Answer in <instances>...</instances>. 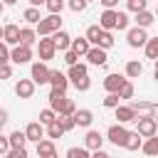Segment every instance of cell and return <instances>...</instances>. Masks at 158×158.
Here are the masks:
<instances>
[{"label":"cell","mask_w":158,"mask_h":158,"mask_svg":"<svg viewBox=\"0 0 158 158\" xmlns=\"http://www.w3.org/2000/svg\"><path fill=\"white\" fill-rule=\"evenodd\" d=\"M47 99H49V109H54L59 116H74V114H77V106H74L72 99H67V91L52 89Z\"/></svg>","instance_id":"6da1fadb"},{"label":"cell","mask_w":158,"mask_h":158,"mask_svg":"<svg viewBox=\"0 0 158 158\" xmlns=\"http://www.w3.org/2000/svg\"><path fill=\"white\" fill-rule=\"evenodd\" d=\"M35 30H37L40 37H49V35H54L57 30H62V15H47V17H42V20L35 25Z\"/></svg>","instance_id":"7a4b0ae2"},{"label":"cell","mask_w":158,"mask_h":158,"mask_svg":"<svg viewBox=\"0 0 158 158\" xmlns=\"http://www.w3.org/2000/svg\"><path fill=\"white\" fill-rule=\"evenodd\" d=\"M128 136H131V131H128L123 123H114V126H109V131H106V138H109L114 146H121V148H126Z\"/></svg>","instance_id":"3957f363"},{"label":"cell","mask_w":158,"mask_h":158,"mask_svg":"<svg viewBox=\"0 0 158 158\" xmlns=\"http://www.w3.org/2000/svg\"><path fill=\"white\" fill-rule=\"evenodd\" d=\"M151 37H148V32H146V27H131L128 32H126V42H128V47H146V42H148Z\"/></svg>","instance_id":"277c9868"},{"label":"cell","mask_w":158,"mask_h":158,"mask_svg":"<svg viewBox=\"0 0 158 158\" xmlns=\"http://www.w3.org/2000/svg\"><path fill=\"white\" fill-rule=\"evenodd\" d=\"M37 54H40L42 62L54 59V54H57V44H54V40H52V35H49V37H40V42H37Z\"/></svg>","instance_id":"5b68a950"},{"label":"cell","mask_w":158,"mask_h":158,"mask_svg":"<svg viewBox=\"0 0 158 158\" xmlns=\"http://www.w3.org/2000/svg\"><path fill=\"white\" fill-rule=\"evenodd\" d=\"M136 123H138L136 131H138L143 138H151V136L158 133V121H156V116H138Z\"/></svg>","instance_id":"8992f818"},{"label":"cell","mask_w":158,"mask_h":158,"mask_svg":"<svg viewBox=\"0 0 158 158\" xmlns=\"http://www.w3.org/2000/svg\"><path fill=\"white\" fill-rule=\"evenodd\" d=\"M49 74H52V69L40 59V62H35L32 64V69H30V77L35 79V84H49Z\"/></svg>","instance_id":"52a82bcc"},{"label":"cell","mask_w":158,"mask_h":158,"mask_svg":"<svg viewBox=\"0 0 158 158\" xmlns=\"http://www.w3.org/2000/svg\"><path fill=\"white\" fill-rule=\"evenodd\" d=\"M126 81H128V77H123V74H106L104 77V89H106V94H118Z\"/></svg>","instance_id":"ba28073f"},{"label":"cell","mask_w":158,"mask_h":158,"mask_svg":"<svg viewBox=\"0 0 158 158\" xmlns=\"http://www.w3.org/2000/svg\"><path fill=\"white\" fill-rule=\"evenodd\" d=\"M20 32H22V27H17V25H12V22H7V25L2 27V42H7L10 47H15V44H20Z\"/></svg>","instance_id":"9c48e42d"},{"label":"cell","mask_w":158,"mask_h":158,"mask_svg":"<svg viewBox=\"0 0 158 158\" xmlns=\"http://www.w3.org/2000/svg\"><path fill=\"white\" fill-rule=\"evenodd\" d=\"M32 59V47L30 44H15L12 47V62L15 64H27Z\"/></svg>","instance_id":"30bf717a"},{"label":"cell","mask_w":158,"mask_h":158,"mask_svg":"<svg viewBox=\"0 0 158 158\" xmlns=\"http://www.w3.org/2000/svg\"><path fill=\"white\" fill-rule=\"evenodd\" d=\"M86 59H89V64H94V67H106V62H109L104 47H91V49L86 52Z\"/></svg>","instance_id":"8fae6325"},{"label":"cell","mask_w":158,"mask_h":158,"mask_svg":"<svg viewBox=\"0 0 158 158\" xmlns=\"http://www.w3.org/2000/svg\"><path fill=\"white\" fill-rule=\"evenodd\" d=\"M15 94L20 96V99H32V94H35V79L30 77V79H20L17 84H15Z\"/></svg>","instance_id":"7c38bea8"},{"label":"cell","mask_w":158,"mask_h":158,"mask_svg":"<svg viewBox=\"0 0 158 158\" xmlns=\"http://www.w3.org/2000/svg\"><path fill=\"white\" fill-rule=\"evenodd\" d=\"M131 106L136 109V114L141 116H156V111H158V104L156 101H143V99H138V101H131Z\"/></svg>","instance_id":"4fadbf2b"},{"label":"cell","mask_w":158,"mask_h":158,"mask_svg":"<svg viewBox=\"0 0 158 158\" xmlns=\"http://www.w3.org/2000/svg\"><path fill=\"white\" fill-rule=\"evenodd\" d=\"M114 111H116L118 123H131V121H138V114H136V109H133L131 104H128V106H116Z\"/></svg>","instance_id":"5bb4252c"},{"label":"cell","mask_w":158,"mask_h":158,"mask_svg":"<svg viewBox=\"0 0 158 158\" xmlns=\"http://www.w3.org/2000/svg\"><path fill=\"white\" fill-rule=\"evenodd\" d=\"M25 133H27V141H42L44 138V123L42 121H30L27 123V128H25Z\"/></svg>","instance_id":"9a60e30c"},{"label":"cell","mask_w":158,"mask_h":158,"mask_svg":"<svg viewBox=\"0 0 158 158\" xmlns=\"http://www.w3.org/2000/svg\"><path fill=\"white\" fill-rule=\"evenodd\" d=\"M49 86H52V89H59V91H67V86H69V77L62 74L59 69H52V74H49Z\"/></svg>","instance_id":"2e32d148"},{"label":"cell","mask_w":158,"mask_h":158,"mask_svg":"<svg viewBox=\"0 0 158 158\" xmlns=\"http://www.w3.org/2000/svg\"><path fill=\"white\" fill-rule=\"evenodd\" d=\"M116 20H118V10H104L99 17V25L104 30H116Z\"/></svg>","instance_id":"e0dca14e"},{"label":"cell","mask_w":158,"mask_h":158,"mask_svg":"<svg viewBox=\"0 0 158 158\" xmlns=\"http://www.w3.org/2000/svg\"><path fill=\"white\" fill-rule=\"evenodd\" d=\"M52 40H54V44H57V49H59V52H67V49H72V37H69V32H64V30H57V32L52 35Z\"/></svg>","instance_id":"ac0fdd59"},{"label":"cell","mask_w":158,"mask_h":158,"mask_svg":"<svg viewBox=\"0 0 158 158\" xmlns=\"http://www.w3.org/2000/svg\"><path fill=\"white\" fill-rule=\"evenodd\" d=\"M101 143H104V136H101L99 131H86L84 146H86L89 151H99V148H101Z\"/></svg>","instance_id":"d6986e66"},{"label":"cell","mask_w":158,"mask_h":158,"mask_svg":"<svg viewBox=\"0 0 158 158\" xmlns=\"http://www.w3.org/2000/svg\"><path fill=\"white\" fill-rule=\"evenodd\" d=\"M91 47H94V44L86 40V35H84V37H77V40H72V49H74L79 57H86V52H89Z\"/></svg>","instance_id":"ffe728a7"},{"label":"cell","mask_w":158,"mask_h":158,"mask_svg":"<svg viewBox=\"0 0 158 158\" xmlns=\"http://www.w3.org/2000/svg\"><path fill=\"white\" fill-rule=\"evenodd\" d=\"M52 153H57V151H54V138H42V141H37V156H40V158H47V156H52Z\"/></svg>","instance_id":"44dd1931"},{"label":"cell","mask_w":158,"mask_h":158,"mask_svg":"<svg viewBox=\"0 0 158 158\" xmlns=\"http://www.w3.org/2000/svg\"><path fill=\"white\" fill-rule=\"evenodd\" d=\"M74 121H77V126L89 128V126H91V121H94V114H91L89 109H79V111L74 114Z\"/></svg>","instance_id":"7402d4cb"},{"label":"cell","mask_w":158,"mask_h":158,"mask_svg":"<svg viewBox=\"0 0 158 158\" xmlns=\"http://www.w3.org/2000/svg\"><path fill=\"white\" fill-rule=\"evenodd\" d=\"M141 74H143V64H141L138 59L126 62V77H128V79H138Z\"/></svg>","instance_id":"603a6c76"},{"label":"cell","mask_w":158,"mask_h":158,"mask_svg":"<svg viewBox=\"0 0 158 158\" xmlns=\"http://www.w3.org/2000/svg\"><path fill=\"white\" fill-rule=\"evenodd\" d=\"M153 22H156V12H148V10L136 12V25H138V27H148V25H153Z\"/></svg>","instance_id":"cb8c5ba5"},{"label":"cell","mask_w":158,"mask_h":158,"mask_svg":"<svg viewBox=\"0 0 158 158\" xmlns=\"http://www.w3.org/2000/svg\"><path fill=\"white\" fill-rule=\"evenodd\" d=\"M101 35H104V27H101V25H89V27H86V40H89L94 47L99 44Z\"/></svg>","instance_id":"d4e9b609"},{"label":"cell","mask_w":158,"mask_h":158,"mask_svg":"<svg viewBox=\"0 0 158 158\" xmlns=\"http://www.w3.org/2000/svg\"><path fill=\"white\" fill-rule=\"evenodd\" d=\"M37 37H40L37 30H32V27H22V32H20V44H30V47H32V42H40Z\"/></svg>","instance_id":"484cf974"},{"label":"cell","mask_w":158,"mask_h":158,"mask_svg":"<svg viewBox=\"0 0 158 158\" xmlns=\"http://www.w3.org/2000/svg\"><path fill=\"white\" fill-rule=\"evenodd\" d=\"M67 77L72 79V81H77V79H81V77H89V69H86V64H74V67H69V72H67Z\"/></svg>","instance_id":"4316f807"},{"label":"cell","mask_w":158,"mask_h":158,"mask_svg":"<svg viewBox=\"0 0 158 158\" xmlns=\"http://www.w3.org/2000/svg\"><path fill=\"white\" fill-rule=\"evenodd\" d=\"M22 20H25L27 25H37V22L42 20V15H40V7H32V5H30V7L22 12Z\"/></svg>","instance_id":"83f0119b"},{"label":"cell","mask_w":158,"mask_h":158,"mask_svg":"<svg viewBox=\"0 0 158 158\" xmlns=\"http://www.w3.org/2000/svg\"><path fill=\"white\" fill-rule=\"evenodd\" d=\"M7 138H10V146L12 148H25V143H27V133L25 131H12Z\"/></svg>","instance_id":"f1b7e54d"},{"label":"cell","mask_w":158,"mask_h":158,"mask_svg":"<svg viewBox=\"0 0 158 158\" xmlns=\"http://www.w3.org/2000/svg\"><path fill=\"white\" fill-rule=\"evenodd\" d=\"M138 148H143V136L138 131H131V136L126 141V151H138Z\"/></svg>","instance_id":"f546056e"},{"label":"cell","mask_w":158,"mask_h":158,"mask_svg":"<svg viewBox=\"0 0 158 158\" xmlns=\"http://www.w3.org/2000/svg\"><path fill=\"white\" fill-rule=\"evenodd\" d=\"M141 151H143L146 156H158V133H156V136H151V138H146Z\"/></svg>","instance_id":"4dcf8cb0"},{"label":"cell","mask_w":158,"mask_h":158,"mask_svg":"<svg viewBox=\"0 0 158 158\" xmlns=\"http://www.w3.org/2000/svg\"><path fill=\"white\" fill-rule=\"evenodd\" d=\"M143 52H146V57L148 59H158V37H151L148 42H146V47H143Z\"/></svg>","instance_id":"1f68e13d"},{"label":"cell","mask_w":158,"mask_h":158,"mask_svg":"<svg viewBox=\"0 0 158 158\" xmlns=\"http://www.w3.org/2000/svg\"><path fill=\"white\" fill-rule=\"evenodd\" d=\"M64 133H67V131H64V126L59 123V118H57L54 123H49V126H47V138H62Z\"/></svg>","instance_id":"d6a6232c"},{"label":"cell","mask_w":158,"mask_h":158,"mask_svg":"<svg viewBox=\"0 0 158 158\" xmlns=\"http://www.w3.org/2000/svg\"><path fill=\"white\" fill-rule=\"evenodd\" d=\"M67 158H91V153H89V148H86V146H84V148L72 146V148H67Z\"/></svg>","instance_id":"836d02e7"},{"label":"cell","mask_w":158,"mask_h":158,"mask_svg":"<svg viewBox=\"0 0 158 158\" xmlns=\"http://www.w3.org/2000/svg\"><path fill=\"white\" fill-rule=\"evenodd\" d=\"M59 118V114L54 111V109H44V111H40V121L44 123V126H49V123H54Z\"/></svg>","instance_id":"e575fe53"},{"label":"cell","mask_w":158,"mask_h":158,"mask_svg":"<svg viewBox=\"0 0 158 158\" xmlns=\"http://www.w3.org/2000/svg\"><path fill=\"white\" fill-rule=\"evenodd\" d=\"M64 5H67L64 0H47V5H44V7H47V12H49V15H59V12L64 10Z\"/></svg>","instance_id":"d590c367"},{"label":"cell","mask_w":158,"mask_h":158,"mask_svg":"<svg viewBox=\"0 0 158 158\" xmlns=\"http://www.w3.org/2000/svg\"><path fill=\"white\" fill-rule=\"evenodd\" d=\"M96 47H104V49H111V47H114V35H111V30H104V35H101V40H99Z\"/></svg>","instance_id":"8d00e7d4"},{"label":"cell","mask_w":158,"mask_h":158,"mask_svg":"<svg viewBox=\"0 0 158 158\" xmlns=\"http://www.w3.org/2000/svg\"><path fill=\"white\" fill-rule=\"evenodd\" d=\"M126 7H128L131 12H141V10L148 7V0H126Z\"/></svg>","instance_id":"74e56055"},{"label":"cell","mask_w":158,"mask_h":158,"mask_svg":"<svg viewBox=\"0 0 158 158\" xmlns=\"http://www.w3.org/2000/svg\"><path fill=\"white\" fill-rule=\"evenodd\" d=\"M118 101H121L118 94H106V96H104V106H106V109H116V106H121Z\"/></svg>","instance_id":"f35d334b"},{"label":"cell","mask_w":158,"mask_h":158,"mask_svg":"<svg viewBox=\"0 0 158 158\" xmlns=\"http://www.w3.org/2000/svg\"><path fill=\"white\" fill-rule=\"evenodd\" d=\"M72 84L77 86V91H89V89H91V79H89V77H81V79L72 81Z\"/></svg>","instance_id":"ab89813d"},{"label":"cell","mask_w":158,"mask_h":158,"mask_svg":"<svg viewBox=\"0 0 158 158\" xmlns=\"http://www.w3.org/2000/svg\"><path fill=\"white\" fill-rule=\"evenodd\" d=\"M133 94H136V89H133V84H131V81H126V84L121 86V91H118V96H121V99H133Z\"/></svg>","instance_id":"60d3db41"},{"label":"cell","mask_w":158,"mask_h":158,"mask_svg":"<svg viewBox=\"0 0 158 158\" xmlns=\"http://www.w3.org/2000/svg\"><path fill=\"white\" fill-rule=\"evenodd\" d=\"M86 2H89V0H67V5H69L72 12H81V10L86 7Z\"/></svg>","instance_id":"b9f144b4"},{"label":"cell","mask_w":158,"mask_h":158,"mask_svg":"<svg viewBox=\"0 0 158 158\" xmlns=\"http://www.w3.org/2000/svg\"><path fill=\"white\" fill-rule=\"evenodd\" d=\"M64 62H67L69 67H74V64H79V54H77L74 49H67V52H64Z\"/></svg>","instance_id":"7bdbcfd3"},{"label":"cell","mask_w":158,"mask_h":158,"mask_svg":"<svg viewBox=\"0 0 158 158\" xmlns=\"http://www.w3.org/2000/svg\"><path fill=\"white\" fill-rule=\"evenodd\" d=\"M59 123L64 126V131H72V128L77 126V121H74V116H59Z\"/></svg>","instance_id":"ee69618b"},{"label":"cell","mask_w":158,"mask_h":158,"mask_svg":"<svg viewBox=\"0 0 158 158\" xmlns=\"http://www.w3.org/2000/svg\"><path fill=\"white\" fill-rule=\"evenodd\" d=\"M5 158H27V148H10Z\"/></svg>","instance_id":"f6af8a7d"},{"label":"cell","mask_w":158,"mask_h":158,"mask_svg":"<svg viewBox=\"0 0 158 158\" xmlns=\"http://www.w3.org/2000/svg\"><path fill=\"white\" fill-rule=\"evenodd\" d=\"M128 27V15L126 12H118V20H116V30H126Z\"/></svg>","instance_id":"bcb514c9"},{"label":"cell","mask_w":158,"mask_h":158,"mask_svg":"<svg viewBox=\"0 0 158 158\" xmlns=\"http://www.w3.org/2000/svg\"><path fill=\"white\" fill-rule=\"evenodd\" d=\"M10 148H12V146H10V138H7V136H5V138H0V153H2V156H7V153H10Z\"/></svg>","instance_id":"7dc6e473"},{"label":"cell","mask_w":158,"mask_h":158,"mask_svg":"<svg viewBox=\"0 0 158 158\" xmlns=\"http://www.w3.org/2000/svg\"><path fill=\"white\" fill-rule=\"evenodd\" d=\"M0 77H2V79H10V77H12V67H10V62L0 67Z\"/></svg>","instance_id":"c3c4849f"},{"label":"cell","mask_w":158,"mask_h":158,"mask_svg":"<svg viewBox=\"0 0 158 158\" xmlns=\"http://www.w3.org/2000/svg\"><path fill=\"white\" fill-rule=\"evenodd\" d=\"M101 5H104V10H114L116 5H118V0H99Z\"/></svg>","instance_id":"681fc988"},{"label":"cell","mask_w":158,"mask_h":158,"mask_svg":"<svg viewBox=\"0 0 158 158\" xmlns=\"http://www.w3.org/2000/svg\"><path fill=\"white\" fill-rule=\"evenodd\" d=\"M91 158H111V156H109L106 151H101V148H99V151H91Z\"/></svg>","instance_id":"f907efd6"},{"label":"cell","mask_w":158,"mask_h":158,"mask_svg":"<svg viewBox=\"0 0 158 158\" xmlns=\"http://www.w3.org/2000/svg\"><path fill=\"white\" fill-rule=\"evenodd\" d=\"M32 7H40V5H47V0H30Z\"/></svg>","instance_id":"816d5d0a"},{"label":"cell","mask_w":158,"mask_h":158,"mask_svg":"<svg viewBox=\"0 0 158 158\" xmlns=\"http://www.w3.org/2000/svg\"><path fill=\"white\" fill-rule=\"evenodd\" d=\"M5 121H7V111L2 109V111H0V123H5Z\"/></svg>","instance_id":"f5cc1de1"},{"label":"cell","mask_w":158,"mask_h":158,"mask_svg":"<svg viewBox=\"0 0 158 158\" xmlns=\"http://www.w3.org/2000/svg\"><path fill=\"white\" fill-rule=\"evenodd\" d=\"M17 0H2V5H15Z\"/></svg>","instance_id":"db71d44e"},{"label":"cell","mask_w":158,"mask_h":158,"mask_svg":"<svg viewBox=\"0 0 158 158\" xmlns=\"http://www.w3.org/2000/svg\"><path fill=\"white\" fill-rule=\"evenodd\" d=\"M47 158H57V153H52V156H47Z\"/></svg>","instance_id":"11a10c76"},{"label":"cell","mask_w":158,"mask_h":158,"mask_svg":"<svg viewBox=\"0 0 158 158\" xmlns=\"http://www.w3.org/2000/svg\"><path fill=\"white\" fill-rule=\"evenodd\" d=\"M153 77H156V81H158V69H156V74H153Z\"/></svg>","instance_id":"9f6ffc18"},{"label":"cell","mask_w":158,"mask_h":158,"mask_svg":"<svg viewBox=\"0 0 158 158\" xmlns=\"http://www.w3.org/2000/svg\"><path fill=\"white\" fill-rule=\"evenodd\" d=\"M156 69H158V59H156Z\"/></svg>","instance_id":"6f0895ef"},{"label":"cell","mask_w":158,"mask_h":158,"mask_svg":"<svg viewBox=\"0 0 158 158\" xmlns=\"http://www.w3.org/2000/svg\"><path fill=\"white\" fill-rule=\"evenodd\" d=\"M156 17H158V7H156Z\"/></svg>","instance_id":"680465c9"},{"label":"cell","mask_w":158,"mask_h":158,"mask_svg":"<svg viewBox=\"0 0 158 158\" xmlns=\"http://www.w3.org/2000/svg\"><path fill=\"white\" fill-rule=\"evenodd\" d=\"M111 158H114V156H111Z\"/></svg>","instance_id":"91938a15"},{"label":"cell","mask_w":158,"mask_h":158,"mask_svg":"<svg viewBox=\"0 0 158 158\" xmlns=\"http://www.w3.org/2000/svg\"><path fill=\"white\" fill-rule=\"evenodd\" d=\"M37 158H40V156H37Z\"/></svg>","instance_id":"94428289"},{"label":"cell","mask_w":158,"mask_h":158,"mask_svg":"<svg viewBox=\"0 0 158 158\" xmlns=\"http://www.w3.org/2000/svg\"><path fill=\"white\" fill-rule=\"evenodd\" d=\"M89 2H91V0H89Z\"/></svg>","instance_id":"6125c7cd"}]
</instances>
